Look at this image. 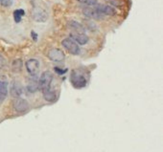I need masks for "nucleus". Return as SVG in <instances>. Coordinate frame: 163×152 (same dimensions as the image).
I'll return each mask as SVG.
<instances>
[{
  "instance_id": "nucleus-22",
  "label": "nucleus",
  "mask_w": 163,
  "mask_h": 152,
  "mask_svg": "<svg viewBox=\"0 0 163 152\" xmlns=\"http://www.w3.org/2000/svg\"><path fill=\"white\" fill-rule=\"evenodd\" d=\"M31 37H33L34 41H37V40H38V34H35V32H34V31L31 32Z\"/></svg>"
},
{
  "instance_id": "nucleus-14",
  "label": "nucleus",
  "mask_w": 163,
  "mask_h": 152,
  "mask_svg": "<svg viewBox=\"0 0 163 152\" xmlns=\"http://www.w3.org/2000/svg\"><path fill=\"white\" fill-rule=\"evenodd\" d=\"M42 94H43V98L45 100L47 101H54L57 99V95H56V92L53 91L51 88H47L42 91Z\"/></svg>"
},
{
  "instance_id": "nucleus-2",
  "label": "nucleus",
  "mask_w": 163,
  "mask_h": 152,
  "mask_svg": "<svg viewBox=\"0 0 163 152\" xmlns=\"http://www.w3.org/2000/svg\"><path fill=\"white\" fill-rule=\"evenodd\" d=\"M53 80V75L49 71H46L42 74L40 78L38 79V89L42 91L50 88V84Z\"/></svg>"
},
{
  "instance_id": "nucleus-5",
  "label": "nucleus",
  "mask_w": 163,
  "mask_h": 152,
  "mask_svg": "<svg viewBox=\"0 0 163 152\" xmlns=\"http://www.w3.org/2000/svg\"><path fill=\"white\" fill-rule=\"evenodd\" d=\"M47 57L51 60H53V61H63L65 58V55H64V54L62 50L57 49V48H53L47 53Z\"/></svg>"
},
{
  "instance_id": "nucleus-4",
  "label": "nucleus",
  "mask_w": 163,
  "mask_h": 152,
  "mask_svg": "<svg viewBox=\"0 0 163 152\" xmlns=\"http://www.w3.org/2000/svg\"><path fill=\"white\" fill-rule=\"evenodd\" d=\"M13 106H14V110L17 111V112H26V111L29 109L28 101L26 100L20 99V98H17L14 100Z\"/></svg>"
},
{
  "instance_id": "nucleus-10",
  "label": "nucleus",
  "mask_w": 163,
  "mask_h": 152,
  "mask_svg": "<svg viewBox=\"0 0 163 152\" xmlns=\"http://www.w3.org/2000/svg\"><path fill=\"white\" fill-rule=\"evenodd\" d=\"M27 90L30 93H35L38 90V78L35 75H32V77L29 78L27 83Z\"/></svg>"
},
{
  "instance_id": "nucleus-11",
  "label": "nucleus",
  "mask_w": 163,
  "mask_h": 152,
  "mask_svg": "<svg viewBox=\"0 0 163 152\" xmlns=\"http://www.w3.org/2000/svg\"><path fill=\"white\" fill-rule=\"evenodd\" d=\"M11 95L14 98H18L20 96L22 95L23 93V87L20 82H13L12 84H11Z\"/></svg>"
},
{
  "instance_id": "nucleus-9",
  "label": "nucleus",
  "mask_w": 163,
  "mask_h": 152,
  "mask_svg": "<svg viewBox=\"0 0 163 152\" xmlns=\"http://www.w3.org/2000/svg\"><path fill=\"white\" fill-rule=\"evenodd\" d=\"M25 66H26V69L30 74L35 75L39 69V62L38 60L32 58V59H29L28 61L25 63Z\"/></svg>"
},
{
  "instance_id": "nucleus-8",
  "label": "nucleus",
  "mask_w": 163,
  "mask_h": 152,
  "mask_svg": "<svg viewBox=\"0 0 163 152\" xmlns=\"http://www.w3.org/2000/svg\"><path fill=\"white\" fill-rule=\"evenodd\" d=\"M95 9L97 10L98 12H100L102 14H106V16H114V14L116 13L115 9L112 8L111 6H109V5L96 4Z\"/></svg>"
},
{
  "instance_id": "nucleus-1",
  "label": "nucleus",
  "mask_w": 163,
  "mask_h": 152,
  "mask_svg": "<svg viewBox=\"0 0 163 152\" xmlns=\"http://www.w3.org/2000/svg\"><path fill=\"white\" fill-rule=\"evenodd\" d=\"M70 80H71V83H72L73 86L76 88H83L86 85L85 77L80 72V71H77V70L72 71Z\"/></svg>"
},
{
  "instance_id": "nucleus-19",
  "label": "nucleus",
  "mask_w": 163,
  "mask_h": 152,
  "mask_svg": "<svg viewBox=\"0 0 163 152\" xmlns=\"http://www.w3.org/2000/svg\"><path fill=\"white\" fill-rule=\"evenodd\" d=\"M0 2H1V5L4 7H8L10 5L12 4V0H0Z\"/></svg>"
},
{
  "instance_id": "nucleus-18",
  "label": "nucleus",
  "mask_w": 163,
  "mask_h": 152,
  "mask_svg": "<svg viewBox=\"0 0 163 152\" xmlns=\"http://www.w3.org/2000/svg\"><path fill=\"white\" fill-rule=\"evenodd\" d=\"M79 2L88 5V6H95L97 4V0H78Z\"/></svg>"
},
{
  "instance_id": "nucleus-15",
  "label": "nucleus",
  "mask_w": 163,
  "mask_h": 152,
  "mask_svg": "<svg viewBox=\"0 0 163 152\" xmlns=\"http://www.w3.org/2000/svg\"><path fill=\"white\" fill-rule=\"evenodd\" d=\"M8 94V85L7 82H1L0 80V103L6 99Z\"/></svg>"
},
{
  "instance_id": "nucleus-3",
  "label": "nucleus",
  "mask_w": 163,
  "mask_h": 152,
  "mask_svg": "<svg viewBox=\"0 0 163 152\" xmlns=\"http://www.w3.org/2000/svg\"><path fill=\"white\" fill-rule=\"evenodd\" d=\"M62 44L70 54H72V55H79L80 54V48L78 46V44L76 43L74 40L71 39L70 37L63 39L62 41Z\"/></svg>"
},
{
  "instance_id": "nucleus-6",
  "label": "nucleus",
  "mask_w": 163,
  "mask_h": 152,
  "mask_svg": "<svg viewBox=\"0 0 163 152\" xmlns=\"http://www.w3.org/2000/svg\"><path fill=\"white\" fill-rule=\"evenodd\" d=\"M32 16H33V19L35 20V21L44 22V21H46V19H47V13H45V11L42 10V8L35 7L33 10Z\"/></svg>"
},
{
  "instance_id": "nucleus-20",
  "label": "nucleus",
  "mask_w": 163,
  "mask_h": 152,
  "mask_svg": "<svg viewBox=\"0 0 163 152\" xmlns=\"http://www.w3.org/2000/svg\"><path fill=\"white\" fill-rule=\"evenodd\" d=\"M54 70H55V72L56 73H58V74H64V73H66V69H64V70H62V69H60V68H58V67H54Z\"/></svg>"
},
{
  "instance_id": "nucleus-12",
  "label": "nucleus",
  "mask_w": 163,
  "mask_h": 152,
  "mask_svg": "<svg viewBox=\"0 0 163 152\" xmlns=\"http://www.w3.org/2000/svg\"><path fill=\"white\" fill-rule=\"evenodd\" d=\"M70 38L72 40H74L75 42L81 44V45H85L88 42V35H85V34H81V33H71Z\"/></svg>"
},
{
  "instance_id": "nucleus-7",
  "label": "nucleus",
  "mask_w": 163,
  "mask_h": 152,
  "mask_svg": "<svg viewBox=\"0 0 163 152\" xmlns=\"http://www.w3.org/2000/svg\"><path fill=\"white\" fill-rule=\"evenodd\" d=\"M83 13L85 16L92 18V19H101L104 17V14H102L100 12H98L95 8L86 7L83 10Z\"/></svg>"
},
{
  "instance_id": "nucleus-16",
  "label": "nucleus",
  "mask_w": 163,
  "mask_h": 152,
  "mask_svg": "<svg viewBox=\"0 0 163 152\" xmlns=\"http://www.w3.org/2000/svg\"><path fill=\"white\" fill-rule=\"evenodd\" d=\"M25 14V12L24 10L22 9H18V10H16V11L14 12V21H16L17 23L20 22L21 21V18L22 16Z\"/></svg>"
},
{
  "instance_id": "nucleus-13",
  "label": "nucleus",
  "mask_w": 163,
  "mask_h": 152,
  "mask_svg": "<svg viewBox=\"0 0 163 152\" xmlns=\"http://www.w3.org/2000/svg\"><path fill=\"white\" fill-rule=\"evenodd\" d=\"M68 27L70 29H72L75 31V33H81V34H84L85 31V28L83 26L82 24L78 23L77 21H74V20H71L67 23Z\"/></svg>"
},
{
  "instance_id": "nucleus-21",
  "label": "nucleus",
  "mask_w": 163,
  "mask_h": 152,
  "mask_svg": "<svg viewBox=\"0 0 163 152\" xmlns=\"http://www.w3.org/2000/svg\"><path fill=\"white\" fill-rule=\"evenodd\" d=\"M5 63H6V60H5V58L2 57L1 55H0V69L4 67Z\"/></svg>"
},
{
  "instance_id": "nucleus-17",
  "label": "nucleus",
  "mask_w": 163,
  "mask_h": 152,
  "mask_svg": "<svg viewBox=\"0 0 163 152\" xmlns=\"http://www.w3.org/2000/svg\"><path fill=\"white\" fill-rule=\"evenodd\" d=\"M21 67H22L21 59H17L13 62L12 68H13V70L14 71V72H19V71L21 70Z\"/></svg>"
}]
</instances>
